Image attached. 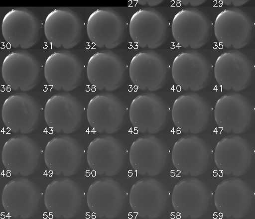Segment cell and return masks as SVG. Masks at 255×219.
Here are the masks:
<instances>
[{"label": "cell", "instance_id": "1", "mask_svg": "<svg viewBox=\"0 0 255 219\" xmlns=\"http://www.w3.org/2000/svg\"><path fill=\"white\" fill-rule=\"evenodd\" d=\"M214 203L223 218L247 219L254 217L255 191L239 177H229L219 183L215 189Z\"/></svg>", "mask_w": 255, "mask_h": 219}, {"label": "cell", "instance_id": "2", "mask_svg": "<svg viewBox=\"0 0 255 219\" xmlns=\"http://www.w3.org/2000/svg\"><path fill=\"white\" fill-rule=\"evenodd\" d=\"M42 193L39 187L25 177H17L4 186L1 204L9 218L33 219L41 206Z\"/></svg>", "mask_w": 255, "mask_h": 219}, {"label": "cell", "instance_id": "3", "mask_svg": "<svg viewBox=\"0 0 255 219\" xmlns=\"http://www.w3.org/2000/svg\"><path fill=\"white\" fill-rule=\"evenodd\" d=\"M255 75L254 63L238 50L225 51L215 61V80L225 91L235 93L244 91L252 85Z\"/></svg>", "mask_w": 255, "mask_h": 219}, {"label": "cell", "instance_id": "4", "mask_svg": "<svg viewBox=\"0 0 255 219\" xmlns=\"http://www.w3.org/2000/svg\"><path fill=\"white\" fill-rule=\"evenodd\" d=\"M215 37L227 49H243L254 38L255 26L252 17L241 9L227 8L218 14L214 23Z\"/></svg>", "mask_w": 255, "mask_h": 219}, {"label": "cell", "instance_id": "5", "mask_svg": "<svg viewBox=\"0 0 255 219\" xmlns=\"http://www.w3.org/2000/svg\"><path fill=\"white\" fill-rule=\"evenodd\" d=\"M254 147L239 135H229L217 143L214 161L219 170L229 177L243 176L254 165Z\"/></svg>", "mask_w": 255, "mask_h": 219}, {"label": "cell", "instance_id": "6", "mask_svg": "<svg viewBox=\"0 0 255 219\" xmlns=\"http://www.w3.org/2000/svg\"><path fill=\"white\" fill-rule=\"evenodd\" d=\"M255 117L252 103L238 93L225 94L215 105V122L221 130L229 134L239 135L248 131L254 123Z\"/></svg>", "mask_w": 255, "mask_h": 219}, {"label": "cell", "instance_id": "7", "mask_svg": "<svg viewBox=\"0 0 255 219\" xmlns=\"http://www.w3.org/2000/svg\"><path fill=\"white\" fill-rule=\"evenodd\" d=\"M169 149L161 139L152 134L142 135L131 143L129 161L137 174L155 177L167 169Z\"/></svg>", "mask_w": 255, "mask_h": 219}, {"label": "cell", "instance_id": "8", "mask_svg": "<svg viewBox=\"0 0 255 219\" xmlns=\"http://www.w3.org/2000/svg\"><path fill=\"white\" fill-rule=\"evenodd\" d=\"M212 192L196 177H189L179 181L171 194L173 209L182 219L204 218L211 209Z\"/></svg>", "mask_w": 255, "mask_h": 219}, {"label": "cell", "instance_id": "9", "mask_svg": "<svg viewBox=\"0 0 255 219\" xmlns=\"http://www.w3.org/2000/svg\"><path fill=\"white\" fill-rule=\"evenodd\" d=\"M173 39L179 47L192 50L206 45L212 35V23L206 14L197 8L177 12L171 26Z\"/></svg>", "mask_w": 255, "mask_h": 219}, {"label": "cell", "instance_id": "10", "mask_svg": "<svg viewBox=\"0 0 255 219\" xmlns=\"http://www.w3.org/2000/svg\"><path fill=\"white\" fill-rule=\"evenodd\" d=\"M169 107L166 102L150 92L140 94L131 101L129 118L138 132L155 134L168 124Z\"/></svg>", "mask_w": 255, "mask_h": 219}, {"label": "cell", "instance_id": "11", "mask_svg": "<svg viewBox=\"0 0 255 219\" xmlns=\"http://www.w3.org/2000/svg\"><path fill=\"white\" fill-rule=\"evenodd\" d=\"M169 202L168 189L153 177L139 179L129 191L131 210L141 219H161L167 212Z\"/></svg>", "mask_w": 255, "mask_h": 219}, {"label": "cell", "instance_id": "12", "mask_svg": "<svg viewBox=\"0 0 255 219\" xmlns=\"http://www.w3.org/2000/svg\"><path fill=\"white\" fill-rule=\"evenodd\" d=\"M127 108L117 96L109 92L98 94L88 104L87 118L97 133L113 134L125 126Z\"/></svg>", "mask_w": 255, "mask_h": 219}, {"label": "cell", "instance_id": "13", "mask_svg": "<svg viewBox=\"0 0 255 219\" xmlns=\"http://www.w3.org/2000/svg\"><path fill=\"white\" fill-rule=\"evenodd\" d=\"M169 23L161 12L152 7L137 10L131 16L129 33L133 43L141 49H157L167 41Z\"/></svg>", "mask_w": 255, "mask_h": 219}, {"label": "cell", "instance_id": "14", "mask_svg": "<svg viewBox=\"0 0 255 219\" xmlns=\"http://www.w3.org/2000/svg\"><path fill=\"white\" fill-rule=\"evenodd\" d=\"M212 107L202 96L189 92L175 99L171 109V118L175 127L186 134H198L209 127Z\"/></svg>", "mask_w": 255, "mask_h": 219}, {"label": "cell", "instance_id": "15", "mask_svg": "<svg viewBox=\"0 0 255 219\" xmlns=\"http://www.w3.org/2000/svg\"><path fill=\"white\" fill-rule=\"evenodd\" d=\"M87 33L90 41L96 47L113 49L121 45L127 37V21L113 8H99L88 19Z\"/></svg>", "mask_w": 255, "mask_h": 219}, {"label": "cell", "instance_id": "16", "mask_svg": "<svg viewBox=\"0 0 255 219\" xmlns=\"http://www.w3.org/2000/svg\"><path fill=\"white\" fill-rule=\"evenodd\" d=\"M171 76L179 89L195 93L205 89L210 83L212 65L202 53L187 50L173 60Z\"/></svg>", "mask_w": 255, "mask_h": 219}, {"label": "cell", "instance_id": "17", "mask_svg": "<svg viewBox=\"0 0 255 219\" xmlns=\"http://www.w3.org/2000/svg\"><path fill=\"white\" fill-rule=\"evenodd\" d=\"M44 76L52 89L67 93L74 91L83 83L85 66L75 53L68 50H59L46 60Z\"/></svg>", "mask_w": 255, "mask_h": 219}, {"label": "cell", "instance_id": "18", "mask_svg": "<svg viewBox=\"0 0 255 219\" xmlns=\"http://www.w3.org/2000/svg\"><path fill=\"white\" fill-rule=\"evenodd\" d=\"M131 83L145 92L159 91L168 81V62L160 54L153 50H143L133 56L129 66Z\"/></svg>", "mask_w": 255, "mask_h": 219}, {"label": "cell", "instance_id": "19", "mask_svg": "<svg viewBox=\"0 0 255 219\" xmlns=\"http://www.w3.org/2000/svg\"><path fill=\"white\" fill-rule=\"evenodd\" d=\"M125 187L110 177L94 181L88 189L87 203L96 218L115 219L123 215L127 202Z\"/></svg>", "mask_w": 255, "mask_h": 219}, {"label": "cell", "instance_id": "20", "mask_svg": "<svg viewBox=\"0 0 255 219\" xmlns=\"http://www.w3.org/2000/svg\"><path fill=\"white\" fill-rule=\"evenodd\" d=\"M212 159V149L196 135L179 138L173 145L171 161L175 169L186 177H198L206 172Z\"/></svg>", "mask_w": 255, "mask_h": 219}, {"label": "cell", "instance_id": "21", "mask_svg": "<svg viewBox=\"0 0 255 219\" xmlns=\"http://www.w3.org/2000/svg\"><path fill=\"white\" fill-rule=\"evenodd\" d=\"M90 84L99 91L113 92L125 84L127 66L123 59L111 50H102L92 55L87 65Z\"/></svg>", "mask_w": 255, "mask_h": 219}, {"label": "cell", "instance_id": "22", "mask_svg": "<svg viewBox=\"0 0 255 219\" xmlns=\"http://www.w3.org/2000/svg\"><path fill=\"white\" fill-rule=\"evenodd\" d=\"M41 69V64L35 55L25 50H17L3 59L2 79L10 89L25 93L39 85Z\"/></svg>", "mask_w": 255, "mask_h": 219}, {"label": "cell", "instance_id": "23", "mask_svg": "<svg viewBox=\"0 0 255 219\" xmlns=\"http://www.w3.org/2000/svg\"><path fill=\"white\" fill-rule=\"evenodd\" d=\"M85 193L75 181L62 177L51 181L44 194L46 209L54 218L73 219L81 212Z\"/></svg>", "mask_w": 255, "mask_h": 219}, {"label": "cell", "instance_id": "24", "mask_svg": "<svg viewBox=\"0 0 255 219\" xmlns=\"http://www.w3.org/2000/svg\"><path fill=\"white\" fill-rule=\"evenodd\" d=\"M85 109L71 94L63 92L48 99L44 109V118L48 127L59 134H71L81 127Z\"/></svg>", "mask_w": 255, "mask_h": 219}, {"label": "cell", "instance_id": "25", "mask_svg": "<svg viewBox=\"0 0 255 219\" xmlns=\"http://www.w3.org/2000/svg\"><path fill=\"white\" fill-rule=\"evenodd\" d=\"M85 150L81 143L67 134L57 135L46 145L44 160L53 174L70 177L83 167Z\"/></svg>", "mask_w": 255, "mask_h": 219}, {"label": "cell", "instance_id": "26", "mask_svg": "<svg viewBox=\"0 0 255 219\" xmlns=\"http://www.w3.org/2000/svg\"><path fill=\"white\" fill-rule=\"evenodd\" d=\"M127 150L123 143L110 134L100 135L89 143L88 165L95 174L113 177L125 168Z\"/></svg>", "mask_w": 255, "mask_h": 219}, {"label": "cell", "instance_id": "27", "mask_svg": "<svg viewBox=\"0 0 255 219\" xmlns=\"http://www.w3.org/2000/svg\"><path fill=\"white\" fill-rule=\"evenodd\" d=\"M44 33L52 47L64 50L72 49L83 39L84 23L73 9L57 8L46 17Z\"/></svg>", "mask_w": 255, "mask_h": 219}, {"label": "cell", "instance_id": "28", "mask_svg": "<svg viewBox=\"0 0 255 219\" xmlns=\"http://www.w3.org/2000/svg\"><path fill=\"white\" fill-rule=\"evenodd\" d=\"M41 110L39 103L31 96L23 92L13 94L3 102L2 121L11 132L27 134L39 127Z\"/></svg>", "mask_w": 255, "mask_h": 219}, {"label": "cell", "instance_id": "29", "mask_svg": "<svg viewBox=\"0 0 255 219\" xmlns=\"http://www.w3.org/2000/svg\"><path fill=\"white\" fill-rule=\"evenodd\" d=\"M41 21L27 8H14L3 17L1 33L6 43L14 49L25 50L35 45L41 38Z\"/></svg>", "mask_w": 255, "mask_h": 219}, {"label": "cell", "instance_id": "30", "mask_svg": "<svg viewBox=\"0 0 255 219\" xmlns=\"http://www.w3.org/2000/svg\"><path fill=\"white\" fill-rule=\"evenodd\" d=\"M41 149L25 134L11 137L4 143L1 161L6 170L12 175L27 177L39 168Z\"/></svg>", "mask_w": 255, "mask_h": 219}, {"label": "cell", "instance_id": "31", "mask_svg": "<svg viewBox=\"0 0 255 219\" xmlns=\"http://www.w3.org/2000/svg\"><path fill=\"white\" fill-rule=\"evenodd\" d=\"M250 0H219L223 5L233 6L234 7H241L248 3Z\"/></svg>", "mask_w": 255, "mask_h": 219}, {"label": "cell", "instance_id": "32", "mask_svg": "<svg viewBox=\"0 0 255 219\" xmlns=\"http://www.w3.org/2000/svg\"><path fill=\"white\" fill-rule=\"evenodd\" d=\"M177 1L181 5L195 7L202 5L207 0H177Z\"/></svg>", "mask_w": 255, "mask_h": 219}, {"label": "cell", "instance_id": "33", "mask_svg": "<svg viewBox=\"0 0 255 219\" xmlns=\"http://www.w3.org/2000/svg\"><path fill=\"white\" fill-rule=\"evenodd\" d=\"M139 5L148 6L149 7H155L164 1L165 0H134Z\"/></svg>", "mask_w": 255, "mask_h": 219}]
</instances>
